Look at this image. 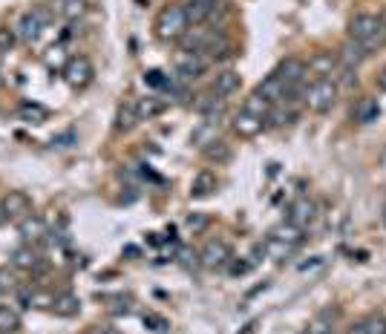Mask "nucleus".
I'll use <instances>...</instances> for the list:
<instances>
[{
    "label": "nucleus",
    "instance_id": "39448f33",
    "mask_svg": "<svg viewBox=\"0 0 386 334\" xmlns=\"http://www.w3.org/2000/svg\"><path fill=\"white\" fill-rule=\"evenodd\" d=\"M92 78H95V67H92V61L87 55H75V58H70L67 63H63V81H67L72 90L90 87Z\"/></svg>",
    "mask_w": 386,
    "mask_h": 334
},
{
    "label": "nucleus",
    "instance_id": "a19ab883",
    "mask_svg": "<svg viewBox=\"0 0 386 334\" xmlns=\"http://www.w3.org/2000/svg\"><path fill=\"white\" fill-rule=\"evenodd\" d=\"M205 225H207V219H205V216H199V213H190V216H187V228L199 231V228H205Z\"/></svg>",
    "mask_w": 386,
    "mask_h": 334
},
{
    "label": "nucleus",
    "instance_id": "f03ea898",
    "mask_svg": "<svg viewBox=\"0 0 386 334\" xmlns=\"http://www.w3.org/2000/svg\"><path fill=\"white\" fill-rule=\"evenodd\" d=\"M190 29L187 9L182 3H167L156 18V35L162 41H179L185 32Z\"/></svg>",
    "mask_w": 386,
    "mask_h": 334
},
{
    "label": "nucleus",
    "instance_id": "9d476101",
    "mask_svg": "<svg viewBox=\"0 0 386 334\" xmlns=\"http://www.w3.org/2000/svg\"><path fill=\"white\" fill-rule=\"evenodd\" d=\"M18 233L26 245H41L46 236H50V228H46V222L38 213H29L26 219L18 222Z\"/></svg>",
    "mask_w": 386,
    "mask_h": 334
},
{
    "label": "nucleus",
    "instance_id": "c756f323",
    "mask_svg": "<svg viewBox=\"0 0 386 334\" xmlns=\"http://www.w3.org/2000/svg\"><path fill=\"white\" fill-rule=\"evenodd\" d=\"M58 12H61L63 21H78V18L87 14V0H61Z\"/></svg>",
    "mask_w": 386,
    "mask_h": 334
},
{
    "label": "nucleus",
    "instance_id": "2eb2a0df",
    "mask_svg": "<svg viewBox=\"0 0 386 334\" xmlns=\"http://www.w3.org/2000/svg\"><path fill=\"white\" fill-rule=\"evenodd\" d=\"M193 109H196V113H199L202 118H207V121H219L222 109H225V98H219V95L211 90V92L199 95L196 104H193Z\"/></svg>",
    "mask_w": 386,
    "mask_h": 334
},
{
    "label": "nucleus",
    "instance_id": "c9c22d12",
    "mask_svg": "<svg viewBox=\"0 0 386 334\" xmlns=\"http://www.w3.org/2000/svg\"><path fill=\"white\" fill-rule=\"evenodd\" d=\"M14 41H18V32L9 29V26H0V52H9Z\"/></svg>",
    "mask_w": 386,
    "mask_h": 334
},
{
    "label": "nucleus",
    "instance_id": "4c0bfd02",
    "mask_svg": "<svg viewBox=\"0 0 386 334\" xmlns=\"http://www.w3.org/2000/svg\"><path fill=\"white\" fill-rule=\"evenodd\" d=\"M144 326L153 328V331H165V328H167L165 317H159V314H144Z\"/></svg>",
    "mask_w": 386,
    "mask_h": 334
},
{
    "label": "nucleus",
    "instance_id": "ddd939ff",
    "mask_svg": "<svg viewBox=\"0 0 386 334\" xmlns=\"http://www.w3.org/2000/svg\"><path fill=\"white\" fill-rule=\"evenodd\" d=\"M263 130H265V118H256V116L245 113V109H239L234 116V133L239 138H256Z\"/></svg>",
    "mask_w": 386,
    "mask_h": 334
},
{
    "label": "nucleus",
    "instance_id": "2f4dec72",
    "mask_svg": "<svg viewBox=\"0 0 386 334\" xmlns=\"http://www.w3.org/2000/svg\"><path fill=\"white\" fill-rule=\"evenodd\" d=\"M21 328V314L12 306H0V334H14Z\"/></svg>",
    "mask_w": 386,
    "mask_h": 334
},
{
    "label": "nucleus",
    "instance_id": "ea45409f",
    "mask_svg": "<svg viewBox=\"0 0 386 334\" xmlns=\"http://www.w3.org/2000/svg\"><path fill=\"white\" fill-rule=\"evenodd\" d=\"M52 145H55V147H70V145H75V133H61V136H55Z\"/></svg>",
    "mask_w": 386,
    "mask_h": 334
},
{
    "label": "nucleus",
    "instance_id": "9b49d317",
    "mask_svg": "<svg viewBox=\"0 0 386 334\" xmlns=\"http://www.w3.org/2000/svg\"><path fill=\"white\" fill-rule=\"evenodd\" d=\"M41 265H43V260H41V253H38L35 245H26L23 242L21 248L12 251V268H18V271L35 274V271H41Z\"/></svg>",
    "mask_w": 386,
    "mask_h": 334
},
{
    "label": "nucleus",
    "instance_id": "dca6fc26",
    "mask_svg": "<svg viewBox=\"0 0 386 334\" xmlns=\"http://www.w3.org/2000/svg\"><path fill=\"white\" fill-rule=\"evenodd\" d=\"M216 6H219V0H193V3H187V21L190 26H202L205 21H211L214 14H216Z\"/></svg>",
    "mask_w": 386,
    "mask_h": 334
},
{
    "label": "nucleus",
    "instance_id": "a18cd8bd",
    "mask_svg": "<svg viewBox=\"0 0 386 334\" xmlns=\"http://www.w3.org/2000/svg\"><path fill=\"white\" fill-rule=\"evenodd\" d=\"M349 334H369V328H366V323L360 320V323H355V326L349 328Z\"/></svg>",
    "mask_w": 386,
    "mask_h": 334
},
{
    "label": "nucleus",
    "instance_id": "393cba45",
    "mask_svg": "<svg viewBox=\"0 0 386 334\" xmlns=\"http://www.w3.org/2000/svg\"><path fill=\"white\" fill-rule=\"evenodd\" d=\"M271 107H274V104H271L268 98H263L260 92H251L248 98H245V104H243L245 113H251V116H256V118H268Z\"/></svg>",
    "mask_w": 386,
    "mask_h": 334
},
{
    "label": "nucleus",
    "instance_id": "de8ad7c7",
    "mask_svg": "<svg viewBox=\"0 0 386 334\" xmlns=\"http://www.w3.org/2000/svg\"><path fill=\"white\" fill-rule=\"evenodd\" d=\"M182 3H185V6H187V3H193V0H182Z\"/></svg>",
    "mask_w": 386,
    "mask_h": 334
},
{
    "label": "nucleus",
    "instance_id": "a878e982",
    "mask_svg": "<svg viewBox=\"0 0 386 334\" xmlns=\"http://www.w3.org/2000/svg\"><path fill=\"white\" fill-rule=\"evenodd\" d=\"M309 72H314V75H320V78H332V70H334V55L332 52H317L309 63Z\"/></svg>",
    "mask_w": 386,
    "mask_h": 334
},
{
    "label": "nucleus",
    "instance_id": "f3484780",
    "mask_svg": "<svg viewBox=\"0 0 386 334\" xmlns=\"http://www.w3.org/2000/svg\"><path fill=\"white\" fill-rule=\"evenodd\" d=\"M239 87H243V75L234 72V70H225V72H219L214 78V87L211 90L219 95V98H231L234 92H239Z\"/></svg>",
    "mask_w": 386,
    "mask_h": 334
},
{
    "label": "nucleus",
    "instance_id": "7c9ffc66",
    "mask_svg": "<svg viewBox=\"0 0 386 334\" xmlns=\"http://www.w3.org/2000/svg\"><path fill=\"white\" fill-rule=\"evenodd\" d=\"M202 153H205V158H207V162H216V165H225V162H228V158H231V147L225 145L222 138L211 141V145H207Z\"/></svg>",
    "mask_w": 386,
    "mask_h": 334
},
{
    "label": "nucleus",
    "instance_id": "20e7f679",
    "mask_svg": "<svg viewBox=\"0 0 386 334\" xmlns=\"http://www.w3.org/2000/svg\"><path fill=\"white\" fill-rule=\"evenodd\" d=\"M337 92H341V87H337V81L334 78H317V81L305 90V107L312 109V113H329V109L334 107V101H337Z\"/></svg>",
    "mask_w": 386,
    "mask_h": 334
},
{
    "label": "nucleus",
    "instance_id": "4468645a",
    "mask_svg": "<svg viewBox=\"0 0 386 334\" xmlns=\"http://www.w3.org/2000/svg\"><path fill=\"white\" fill-rule=\"evenodd\" d=\"M216 187H219L216 173L214 170H199L196 176H193V182H190V196L193 199H207V196L216 194Z\"/></svg>",
    "mask_w": 386,
    "mask_h": 334
},
{
    "label": "nucleus",
    "instance_id": "4be33fe9",
    "mask_svg": "<svg viewBox=\"0 0 386 334\" xmlns=\"http://www.w3.org/2000/svg\"><path fill=\"white\" fill-rule=\"evenodd\" d=\"M58 317H75L78 311H81V300H78L75 294L63 291V294H55L52 297V306H50Z\"/></svg>",
    "mask_w": 386,
    "mask_h": 334
},
{
    "label": "nucleus",
    "instance_id": "c03bdc74",
    "mask_svg": "<svg viewBox=\"0 0 386 334\" xmlns=\"http://www.w3.org/2000/svg\"><path fill=\"white\" fill-rule=\"evenodd\" d=\"M375 87H378L380 92H386V67H383V70H380V75L375 78Z\"/></svg>",
    "mask_w": 386,
    "mask_h": 334
},
{
    "label": "nucleus",
    "instance_id": "412c9836",
    "mask_svg": "<svg viewBox=\"0 0 386 334\" xmlns=\"http://www.w3.org/2000/svg\"><path fill=\"white\" fill-rule=\"evenodd\" d=\"M366 58H369V52L363 50V46H360L358 41H352V38H349V41L343 43V50H341V63H343L346 70H358Z\"/></svg>",
    "mask_w": 386,
    "mask_h": 334
},
{
    "label": "nucleus",
    "instance_id": "49530a36",
    "mask_svg": "<svg viewBox=\"0 0 386 334\" xmlns=\"http://www.w3.org/2000/svg\"><path fill=\"white\" fill-rule=\"evenodd\" d=\"M101 334H124V331H121V328H116V326H107Z\"/></svg>",
    "mask_w": 386,
    "mask_h": 334
},
{
    "label": "nucleus",
    "instance_id": "f257e3e1",
    "mask_svg": "<svg viewBox=\"0 0 386 334\" xmlns=\"http://www.w3.org/2000/svg\"><path fill=\"white\" fill-rule=\"evenodd\" d=\"M349 38L358 41L363 50L372 55L378 46L386 43V23H383L380 14L360 12V14H355V18H352V23H349Z\"/></svg>",
    "mask_w": 386,
    "mask_h": 334
},
{
    "label": "nucleus",
    "instance_id": "aec40b11",
    "mask_svg": "<svg viewBox=\"0 0 386 334\" xmlns=\"http://www.w3.org/2000/svg\"><path fill=\"white\" fill-rule=\"evenodd\" d=\"M254 92H260L263 98H268L271 104H280V101H285V84L280 81V75H277V72H271V75H268L265 81H263L260 87H256Z\"/></svg>",
    "mask_w": 386,
    "mask_h": 334
},
{
    "label": "nucleus",
    "instance_id": "b1692460",
    "mask_svg": "<svg viewBox=\"0 0 386 334\" xmlns=\"http://www.w3.org/2000/svg\"><path fill=\"white\" fill-rule=\"evenodd\" d=\"M378 116H380L378 98H360L358 101V107H355V121L358 124H372V121H378Z\"/></svg>",
    "mask_w": 386,
    "mask_h": 334
},
{
    "label": "nucleus",
    "instance_id": "6ab92c4d",
    "mask_svg": "<svg viewBox=\"0 0 386 334\" xmlns=\"http://www.w3.org/2000/svg\"><path fill=\"white\" fill-rule=\"evenodd\" d=\"M18 118H21L23 124L41 127V124L50 121V109H46L41 101H23V104L18 107Z\"/></svg>",
    "mask_w": 386,
    "mask_h": 334
},
{
    "label": "nucleus",
    "instance_id": "37998d69",
    "mask_svg": "<svg viewBox=\"0 0 386 334\" xmlns=\"http://www.w3.org/2000/svg\"><path fill=\"white\" fill-rule=\"evenodd\" d=\"M323 262H326L323 257H312V262H303V265H300V271H312V268H320Z\"/></svg>",
    "mask_w": 386,
    "mask_h": 334
},
{
    "label": "nucleus",
    "instance_id": "79ce46f5",
    "mask_svg": "<svg viewBox=\"0 0 386 334\" xmlns=\"http://www.w3.org/2000/svg\"><path fill=\"white\" fill-rule=\"evenodd\" d=\"M228 271H231V277H243V274L251 271V262H234V265L228 268Z\"/></svg>",
    "mask_w": 386,
    "mask_h": 334
},
{
    "label": "nucleus",
    "instance_id": "1a4fd4ad",
    "mask_svg": "<svg viewBox=\"0 0 386 334\" xmlns=\"http://www.w3.org/2000/svg\"><path fill=\"white\" fill-rule=\"evenodd\" d=\"M234 257H231V248H228V242H222V240H211L205 248H202V253H199V262L205 265V268H211V271H216V268H225Z\"/></svg>",
    "mask_w": 386,
    "mask_h": 334
},
{
    "label": "nucleus",
    "instance_id": "09e8293b",
    "mask_svg": "<svg viewBox=\"0 0 386 334\" xmlns=\"http://www.w3.org/2000/svg\"><path fill=\"white\" fill-rule=\"evenodd\" d=\"M300 334H312V331H309V328H305V331H300Z\"/></svg>",
    "mask_w": 386,
    "mask_h": 334
},
{
    "label": "nucleus",
    "instance_id": "c85d7f7f",
    "mask_svg": "<svg viewBox=\"0 0 386 334\" xmlns=\"http://www.w3.org/2000/svg\"><path fill=\"white\" fill-rule=\"evenodd\" d=\"M334 320H337V309H326L314 317V323L309 326L312 334H332L334 331Z\"/></svg>",
    "mask_w": 386,
    "mask_h": 334
},
{
    "label": "nucleus",
    "instance_id": "7ed1b4c3",
    "mask_svg": "<svg viewBox=\"0 0 386 334\" xmlns=\"http://www.w3.org/2000/svg\"><path fill=\"white\" fill-rule=\"evenodd\" d=\"M55 21V14L46 9V6H32L29 12H23L21 14V21H18V38L23 41V43H35V41H41V35H43V29L50 26Z\"/></svg>",
    "mask_w": 386,
    "mask_h": 334
},
{
    "label": "nucleus",
    "instance_id": "f704fd0d",
    "mask_svg": "<svg viewBox=\"0 0 386 334\" xmlns=\"http://www.w3.org/2000/svg\"><path fill=\"white\" fill-rule=\"evenodd\" d=\"M144 84H148V87H167L170 84V78L162 72V70H148V72H144Z\"/></svg>",
    "mask_w": 386,
    "mask_h": 334
},
{
    "label": "nucleus",
    "instance_id": "bb28decb",
    "mask_svg": "<svg viewBox=\"0 0 386 334\" xmlns=\"http://www.w3.org/2000/svg\"><path fill=\"white\" fill-rule=\"evenodd\" d=\"M303 228H297V225H292V222H283V225L280 228H274V231H271V236H277V240L280 242H285V245H300L303 242Z\"/></svg>",
    "mask_w": 386,
    "mask_h": 334
},
{
    "label": "nucleus",
    "instance_id": "e433bc0d",
    "mask_svg": "<svg viewBox=\"0 0 386 334\" xmlns=\"http://www.w3.org/2000/svg\"><path fill=\"white\" fill-rule=\"evenodd\" d=\"M366 328L369 334H386V317L383 314H372V317H366Z\"/></svg>",
    "mask_w": 386,
    "mask_h": 334
},
{
    "label": "nucleus",
    "instance_id": "6e6552de",
    "mask_svg": "<svg viewBox=\"0 0 386 334\" xmlns=\"http://www.w3.org/2000/svg\"><path fill=\"white\" fill-rule=\"evenodd\" d=\"M314 216H317V205L309 199V196H300V199H294L292 205H288V213H285V222H292V225H297V228H309L312 222H314Z\"/></svg>",
    "mask_w": 386,
    "mask_h": 334
},
{
    "label": "nucleus",
    "instance_id": "72a5a7b5",
    "mask_svg": "<svg viewBox=\"0 0 386 334\" xmlns=\"http://www.w3.org/2000/svg\"><path fill=\"white\" fill-rule=\"evenodd\" d=\"M294 121V113L292 109H285V107H271V113H268V118H265V124L268 127H283V124H292Z\"/></svg>",
    "mask_w": 386,
    "mask_h": 334
},
{
    "label": "nucleus",
    "instance_id": "a211bd4d",
    "mask_svg": "<svg viewBox=\"0 0 386 334\" xmlns=\"http://www.w3.org/2000/svg\"><path fill=\"white\" fill-rule=\"evenodd\" d=\"M136 104V113H139V121H150L156 116H162L167 109V101L159 98V95H144V98L133 101Z\"/></svg>",
    "mask_w": 386,
    "mask_h": 334
},
{
    "label": "nucleus",
    "instance_id": "0eeeda50",
    "mask_svg": "<svg viewBox=\"0 0 386 334\" xmlns=\"http://www.w3.org/2000/svg\"><path fill=\"white\" fill-rule=\"evenodd\" d=\"M32 213V199L23 194V190H9L0 202V219L6 222H21Z\"/></svg>",
    "mask_w": 386,
    "mask_h": 334
},
{
    "label": "nucleus",
    "instance_id": "5701e85b",
    "mask_svg": "<svg viewBox=\"0 0 386 334\" xmlns=\"http://www.w3.org/2000/svg\"><path fill=\"white\" fill-rule=\"evenodd\" d=\"M216 130H219V121H202L199 127H196V130H193V136H190V141H193V145H196V147H207V145H211V141H216Z\"/></svg>",
    "mask_w": 386,
    "mask_h": 334
},
{
    "label": "nucleus",
    "instance_id": "cd10ccee",
    "mask_svg": "<svg viewBox=\"0 0 386 334\" xmlns=\"http://www.w3.org/2000/svg\"><path fill=\"white\" fill-rule=\"evenodd\" d=\"M136 124H139L136 104H124V107H119V116H116V130H119V133H130Z\"/></svg>",
    "mask_w": 386,
    "mask_h": 334
},
{
    "label": "nucleus",
    "instance_id": "f8f14e48",
    "mask_svg": "<svg viewBox=\"0 0 386 334\" xmlns=\"http://www.w3.org/2000/svg\"><path fill=\"white\" fill-rule=\"evenodd\" d=\"M216 38V32L214 29H202V26H190L185 35L179 38L182 41V46H185V52H205L207 50V43H211Z\"/></svg>",
    "mask_w": 386,
    "mask_h": 334
},
{
    "label": "nucleus",
    "instance_id": "423d86ee",
    "mask_svg": "<svg viewBox=\"0 0 386 334\" xmlns=\"http://www.w3.org/2000/svg\"><path fill=\"white\" fill-rule=\"evenodd\" d=\"M173 70H176V75L182 78V81H196V78H202L205 75V70H207V58L205 55H199V52H179L173 58Z\"/></svg>",
    "mask_w": 386,
    "mask_h": 334
},
{
    "label": "nucleus",
    "instance_id": "58836bf2",
    "mask_svg": "<svg viewBox=\"0 0 386 334\" xmlns=\"http://www.w3.org/2000/svg\"><path fill=\"white\" fill-rule=\"evenodd\" d=\"M14 291V277L9 274V268H0V294Z\"/></svg>",
    "mask_w": 386,
    "mask_h": 334
},
{
    "label": "nucleus",
    "instance_id": "473e14b6",
    "mask_svg": "<svg viewBox=\"0 0 386 334\" xmlns=\"http://www.w3.org/2000/svg\"><path fill=\"white\" fill-rule=\"evenodd\" d=\"M263 248H265V257H271V260H285L288 253L294 251V245H285V242H280L277 236H268V240L263 242Z\"/></svg>",
    "mask_w": 386,
    "mask_h": 334
},
{
    "label": "nucleus",
    "instance_id": "8fccbe9b",
    "mask_svg": "<svg viewBox=\"0 0 386 334\" xmlns=\"http://www.w3.org/2000/svg\"><path fill=\"white\" fill-rule=\"evenodd\" d=\"M55 3H61V0H55Z\"/></svg>",
    "mask_w": 386,
    "mask_h": 334
}]
</instances>
